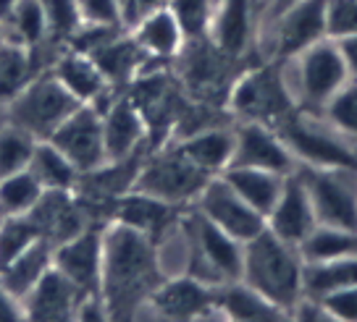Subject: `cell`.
Returning <instances> with one entry per match:
<instances>
[{"label":"cell","mask_w":357,"mask_h":322,"mask_svg":"<svg viewBox=\"0 0 357 322\" xmlns=\"http://www.w3.org/2000/svg\"><path fill=\"white\" fill-rule=\"evenodd\" d=\"M102 139H105V157L123 160L132 157L147 136V121L132 97H113V102L100 113Z\"/></svg>","instance_id":"ac0fdd59"},{"label":"cell","mask_w":357,"mask_h":322,"mask_svg":"<svg viewBox=\"0 0 357 322\" xmlns=\"http://www.w3.org/2000/svg\"><path fill=\"white\" fill-rule=\"evenodd\" d=\"M302 178L321 225L357 234V170L310 168Z\"/></svg>","instance_id":"8992f818"},{"label":"cell","mask_w":357,"mask_h":322,"mask_svg":"<svg viewBox=\"0 0 357 322\" xmlns=\"http://www.w3.org/2000/svg\"><path fill=\"white\" fill-rule=\"evenodd\" d=\"M0 42H3V26H0Z\"/></svg>","instance_id":"c3c4849f"},{"label":"cell","mask_w":357,"mask_h":322,"mask_svg":"<svg viewBox=\"0 0 357 322\" xmlns=\"http://www.w3.org/2000/svg\"><path fill=\"white\" fill-rule=\"evenodd\" d=\"M281 142L291 155L302 157L310 168H347L357 170L355 150L339 136V131L326 129L312 118H284Z\"/></svg>","instance_id":"ba28073f"},{"label":"cell","mask_w":357,"mask_h":322,"mask_svg":"<svg viewBox=\"0 0 357 322\" xmlns=\"http://www.w3.org/2000/svg\"><path fill=\"white\" fill-rule=\"evenodd\" d=\"M276 19V56L281 61L297 58L326 37V0H300Z\"/></svg>","instance_id":"2e32d148"},{"label":"cell","mask_w":357,"mask_h":322,"mask_svg":"<svg viewBox=\"0 0 357 322\" xmlns=\"http://www.w3.org/2000/svg\"><path fill=\"white\" fill-rule=\"evenodd\" d=\"M178 150L190 157L197 168L205 173H223L231 166L234 157V134L223 129H208V131H195L192 136L181 139Z\"/></svg>","instance_id":"484cf974"},{"label":"cell","mask_w":357,"mask_h":322,"mask_svg":"<svg viewBox=\"0 0 357 322\" xmlns=\"http://www.w3.org/2000/svg\"><path fill=\"white\" fill-rule=\"evenodd\" d=\"M357 283V255L328 259V262H302V296L324 299L326 293Z\"/></svg>","instance_id":"4316f807"},{"label":"cell","mask_w":357,"mask_h":322,"mask_svg":"<svg viewBox=\"0 0 357 322\" xmlns=\"http://www.w3.org/2000/svg\"><path fill=\"white\" fill-rule=\"evenodd\" d=\"M197 212L208 218L213 225L234 236L236 241L247 244L252 236H257L266 228V218L255 212L239 194H236L223 176H211L208 184L197 194Z\"/></svg>","instance_id":"8fae6325"},{"label":"cell","mask_w":357,"mask_h":322,"mask_svg":"<svg viewBox=\"0 0 357 322\" xmlns=\"http://www.w3.org/2000/svg\"><path fill=\"white\" fill-rule=\"evenodd\" d=\"M13 6H16V0H0V22H3V19L11 13Z\"/></svg>","instance_id":"bcb514c9"},{"label":"cell","mask_w":357,"mask_h":322,"mask_svg":"<svg viewBox=\"0 0 357 322\" xmlns=\"http://www.w3.org/2000/svg\"><path fill=\"white\" fill-rule=\"evenodd\" d=\"M297 252H300L302 262H328V259H339V257H352L357 255V234L318 223L297 244Z\"/></svg>","instance_id":"4dcf8cb0"},{"label":"cell","mask_w":357,"mask_h":322,"mask_svg":"<svg viewBox=\"0 0 357 322\" xmlns=\"http://www.w3.org/2000/svg\"><path fill=\"white\" fill-rule=\"evenodd\" d=\"M82 24H100V26H123V8L119 0H77Z\"/></svg>","instance_id":"ab89813d"},{"label":"cell","mask_w":357,"mask_h":322,"mask_svg":"<svg viewBox=\"0 0 357 322\" xmlns=\"http://www.w3.org/2000/svg\"><path fill=\"white\" fill-rule=\"evenodd\" d=\"M34 145L37 139H32L26 131L11 126L8 121L0 123V178L29 166Z\"/></svg>","instance_id":"836d02e7"},{"label":"cell","mask_w":357,"mask_h":322,"mask_svg":"<svg viewBox=\"0 0 357 322\" xmlns=\"http://www.w3.org/2000/svg\"><path fill=\"white\" fill-rule=\"evenodd\" d=\"M349 81L342 53L331 37L310 45L297 56V92L305 111L324 113L326 102Z\"/></svg>","instance_id":"52a82bcc"},{"label":"cell","mask_w":357,"mask_h":322,"mask_svg":"<svg viewBox=\"0 0 357 322\" xmlns=\"http://www.w3.org/2000/svg\"><path fill=\"white\" fill-rule=\"evenodd\" d=\"M29 170L32 176L40 181V186L45 191H74L79 181V170L71 163L68 157L58 150L53 142H37L32 152V160H29Z\"/></svg>","instance_id":"f1b7e54d"},{"label":"cell","mask_w":357,"mask_h":322,"mask_svg":"<svg viewBox=\"0 0 357 322\" xmlns=\"http://www.w3.org/2000/svg\"><path fill=\"white\" fill-rule=\"evenodd\" d=\"M47 142H53L79 173H87L108 163L105 139H102V115L92 105H79Z\"/></svg>","instance_id":"7c38bea8"},{"label":"cell","mask_w":357,"mask_h":322,"mask_svg":"<svg viewBox=\"0 0 357 322\" xmlns=\"http://www.w3.org/2000/svg\"><path fill=\"white\" fill-rule=\"evenodd\" d=\"M294 3H300V0H273V16H281Z\"/></svg>","instance_id":"f6af8a7d"},{"label":"cell","mask_w":357,"mask_h":322,"mask_svg":"<svg viewBox=\"0 0 357 322\" xmlns=\"http://www.w3.org/2000/svg\"><path fill=\"white\" fill-rule=\"evenodd\" d=\"M171 207L174 204L147 197L142 191H126V197L116 204V220L142 231L155 241L158 234H168V223H171V212H174Z\"/></svg>","instance_id":"603a6c76"},{"label":"cell","mask_w":357,"mask_h":322,"mask_svg":"<svg viewBox=\"0 0 357 322\" xmlns=\"http://www.w3.org/2000/svg\"><path fill=\"white\" fill-rule=\"evenodd\" d=\"M166 6L176 16L184 37H200L202 32H208L213 0H166Z\"/></svg>","instance_id":"74e56055"},{"label":"cell","mask_w":357,"mask_h":322,"mask_svg":"<svg viewBox=\"0 0 357 322\" xmlns=\"http://www.w3.org/2000/svg\"><path fill=\"white\" fill-rule=\"evenodd\" d=\"M47 267H53V244L40 236L37 241H32L24 249L22 255L13 257L11 262L0 270V280L16 299L22 301L24 293L43 278Z\"/></svg>","instance_id":"cb8c5ba5"},{"label":"cell","mask_w":357,"mask_h":322,"mask_svg":"<svg viewBox=\"0 0 357 322\" xmlns=\"http://www.w3.org/2000/svg\"><path fill=\"white\" fill-rule=\"evenodd\" d=\"M0 320H3V322L24 320L22 301L16 299L11 291L3 286V280H0Z\"/></svg>","instance_id":"b9f144b4"},{"label":"cell","mask_w":357,"mask_h":322,"mask_svg":"<svg viewBox=\"0 0 357 322\" xmlns=\"http://www.w3.org/2000/svg\"><path fill=\"white\" fill-rule=\"evenodd\" d=\"M211 173L197 168L181 150H163L139 166L132 191H142L168 204L197 200L202 186L208 184Z\"/></svg>","instance_id":"5b68a950"},{"label":"cell","mask_w":357,"mask_h":322,"mask_svg":"<svg viewBox=\"0 0 357 322\" xmlns=\"http://www.w3.org/2000/svg\"><path fill=\"white\" fill-rule=\"evenodd\" d=\"M223 181L231 186V189L242 197V200L252 207L255 212H260L266 218L271 207L276 204L284 186V178L281 173L273 170H263V168H242V166H229L221 173Z\"/></svg>","instance_id":"7402d4cb"},{"label":"cell","mask_w":357,"mask_h":322,"mask_svg":"<svg viewBox=\"0 0 357 322\" xmlns=\"http://www.w3.org/2000/svg\"><path fill=\"white\" fill-rule=\"evenodd\" d=\"M53 267L61 270L82 293H100L102 231L84 228L82 234L53 246Z\"/></svg>","instance_id":"4fadbf2b"},{"label":"cell","mask_w":357,"mask_h":322,"mask_svg":"<svg viewBox=\"0 0 357 322\" xmlns=\"http://www.w3.org/2000/svg\"><path fill=\"white\" fill-rule=\"evenodd\" d=\"M6 121V108H3V102H0V123Z\"/></svg>","instance_id":"7dc6e473"},{"label":"cell","mask_w":357,"mask_h":322,"mask_svg":"<svg viewBox=\"0 0 357 322\" xmlns=\"http://www.w3.org/2000/svg\"><path fill=\"white\" fill-rule=\"evenodd\" d=\"M84 296L87 293H82L61 270L47 267L43 278L22 296L24 320H74Z\"/></svg>","instance_id":"5bb4252c"},{"label":"cell","mask_w":357,"mask_h":322,"mask_svg":"<svg viewBox=\"0 0 357 322\" xmlns=\"http://www.w3.org/2000/svg\"><path fill=\"white\" fill-rule=\"evenodd\" d=\"M37 239H40V231L29 215L0 218V270Z\"/></svg>","instance_id":"e575fe53"},{"label":"cell","mask_w":357,"mask_h":322,"mask_svg":"<svg viewBox=\"0 0 357 322\" xmlns=\"http://www.w3.org/2000/svg\"><path fill=\"white\" fill-rule=\"evenodd\" d=\"M163 283L155 241L137 228L113 223L102 231L100 296L108 320H132L145 309L153 291Z\"/></svg>","instance_id":"6da1fadb"},{"label":"cell","mask_w":357,"mask_h":322,"mask_svg":"<svg viewBox=\"0 0 357 322\" xmlns=\"http://www.w3.org/2000/svg\"><path fill=\"white\" fill-rule=\"evenodd\" d=\"M215 296L218 291H213L208 283L192 275H178L174 280H163L153 291L145 309L163 320H226L215 304Z\"/></svg>","instance_id":"30bf717a"},{"label":"cell","mask_w":357,"mask_h":322,"mask_svg":"<svg viewBox=\"0 0 357 322\" xmlns=\"http://www.w3.org/2000/svg\"><path fill=\"white\" fill-rule=\"evenodd\" d=\"M231 108L250 123L271 126L289 118L294 97L289 92V84L281 79L276 68H257V71H250L234 87Z\"/></svg>","instance_id":"9c48e42d"},{"label":"cell","mask_w":357,"mask_h":322,"mask_svg":"<svg viewBox=\"0 0 357 322\" xmlns=\"http://www.w3.org/2000/svg\"><path fill=\"white\" fill-rule=\"evenodd\" d=\"M324 115L334 131L357 139V81L349 79L344 87L326 102Z\"/></svg>","instance_id":"d590c367"},{"label":"cell","mask_w":357,"mask_h":322,"mask_svg":"<svg viewBox=\"0 0 357 322\" xmlns=\"http://www.w3.org/2000/svg\"><path fill=\"white\" fill-rule=\"evenodd\" d=\"M40 3H43L45 24H47V37L58 45H68L74 32L82 26L77 0H40Z\"/></svg>","instance_id":"8d00e7d4"},{"label":"cell","mask_w":357,"mask_h":322,"mask_svg":"<svg viewBox=\"0 0 357 322\" xmlns=\"http://www.w3.org/2000/svg\"><path fill=\"white\" fill-rule=\"evenodd\" d=\"M89 58L95 61V66L100 68V74L105 77L108 87L119 89V87H123V84H129V81L137 77L139 66H142L150 56H147L139 45L134 42L132 34H129V37H126V34H116L113 40L102 42L98 50H92Z\"/></svg>","instance_id":"44dd1931"},{"label":"cell","mask_w":357,"mask_h":322,"mask_svg":"<svg viewBox=\"0 0 357 322\" xmlns=\"http://www.w3.org/2000/svg\"><path fill=\"white\" fill-rule=\"evenodd\" d=\"M318 301L331 314V320L357 322V283L355 286H347V289L331 291V293H326L324 299Z\"/></svg>","instance_id":"60d3db41"},{"label":"cell","mask_w":357,"mask_h":322,"mask_svg":"<svg viewBox=\"0 0 357 322\" xmlns=\"http://www.w3.org/2000/svg\"><path fill=\"white\" fill-rule=\"evenodd\" d=\"M357 34V0H326V37L342 40Z\"/></svg>","instance_id":"f35d334b"},{"label":"cell","mask_w":357,"mask_h":322,"mask_svg":"<svg viewBox=\"0 0 357 322\" xmlns=\"http://www.w3.org/2000/svg\"><path fill=\"white\" fill-rule=\"evenodd\" d=\"M263 299L284 312L302 299V257L268 228L242 246V278Z\"/></svg>","instance_id":"7a4b0ae2"},{"label":"cell","mask_w":357,"mask_h":322,"mask_svg":"<svg viewBox=\"0 0 357 322\" xmlns=\"http://www.w3.org/2000/svg\"><path fill=\"white\" fill-rule=\"evenodd\" d=\"M218 309L223 312L226 320H245V322H273L281 320L287 312L273 307L268 299H263L255 289H250L247 283H236L226 286L223 291H218L215 296Z\"/></svg>","instance_id":"83f0119b"},{"label":"cell","mask_w":357,"mask_h":322,"mask_svg":"<svg viewBox=\"0 0 357 322\" xmlns=\"http://www.w3.org/2000/svg\"><path fill=\"white\" fill-rule=\"evenodd\" d=\"M45 189L40 181L32 176L29 168L8 173L0 178V218H13V215H26L40 202Z\"/></svg>","instance_id":"d6a6232c"},{"label":"cell","mask_w":357,"mask_h":322,"mask_svg":"<svg viewBox=\"0 0 357 322\" xmlns=\"http://www.w3.org/2000/svg\"><path fill=\"white\" fill-rule=\"evenodd\" d=\"M339 53H342V61L347 66V74L352 81H357V34L352 37H342V40H334Z\"/></svg>","instance_id":"7bdbcfd3"},{"label":"cell","mask_w":357,"mask_h":322,"mask_svg":"<svg viewBox=\"0 0 357 322\" xmlns=\"http://www.w3.org/2000/svg\"><path fill=\"white\" fill-rule=\"evenodd\" d=\"M211 37L226 56H239L250 37V0H221L211 13Z\"/></svg>","instance_id":"d4e9b609"},{"label":"cell","mask_w":357,"mask_h":322,"mask_svg":"<svg viewBox=\"0 0 357 322\" xmlns=\"http://www.w3.org/2000/svg\"><path fill=\"white\" fill-rule=\"evenodd\" d=\"M231 166L263 168L281 176H289L291 152L281 142V136L271 131L263 123H247L234 134V157Z\"/></svg>","instance_id":"e0dca14e"},{"label":"cell","mask_w":357,"mask_h":322,"mask_svg":"<svg viewBox=\"0 0 357 322\" xmlns=\"http://www.w3.org/2000/svg\"><path fill=\"white\" fill-rule=\"evenodd\" d=\"M318 225L315 210H312L310 194L305 189L300 176H287L276 204L266 215V228L281 241L297 246Z\"/></svg>","instance_id":"9a60e30c"},{"label":"cell","mask_w":357,"mask_h":322,"mask_svg":"<svg viewBox=\"0 0 357 322\" xmlns=\"http://www.w3.org/2000/svg\"><path fill=\"white\" fill-rule=\"evenodd\" d=\"M0 26H3V40L6 42H16L26 50H34L37 45L50 40L40 0H16V6L0 22Z\"/></svg>","instance_id":"f546056e"},{"label":"cell","mask_w":357,"mask_h":322,"mask_svg":"<svg viewBox=\"0 0 357 322\" xmlns=\"http://www.w3.org/2000/svg\"><path fill=\"white\" fill-rule=\"evenodd\" d=\"M37 74H43L34 63V56L16 42H0V102L13 100Z\"/></svg>","instance_id":"1f68e13d"},{"label":"cell","mask_w":357,"mask_h":322,"mask_svg":"<svg viewBox=\"0 0 357 322\" xmlns=\"http://www.w3.org/2000/svg\"><path fill=\"white\" fill-rule=\"evenodd\" d=\"M134 42L150 58H174L184 45V32L168 6H158L134 22Z\"/></svg>","instance_id":"ffe728a7"},{"label":"cell","mask_w":357,"mask_h":322,"mask_svg":"<svg viewBox=\"0 0 357 322\" xmlns=\"http://www.w3.org/2000/svg\"><path fill=\"white\" fill-rule=\"evenodd\" d=\"M187 239H190V262L187 275L202 283H234L242 278V241L213 225L208 218L195 212L187 220Z\"/></svg>","instance_id":"277c9868"},{"label":"cell","mask_w":357,"mask_h":322,"mask_svg":"<svg viewBox=\"0 0 357 322\" xmlns=\"http://www.w3.org/2000/svg\"><path fill=\"white\" fill-rule=\"evenodd\" d=\"M50 74L68 89L71 97H77L82 105H92L98 102L102 95H108L111 87L105 77L100 74V68L95 66V61L79 50L66 47L61 56L56 58V63L50 68Z\"/></svg>","instance_id":"d6986e66"},{"label":"cell","mask_w":357,"mask_h":322,"mask_svg":"<svg viewBox=\"0 0 357 322\" xmlns=\"http://www.w3.org/2000/svg\"><path fill=\"white\" fill-rule=\"evenodd\" d=\"M82 102L71 97L68 89L50 71H43L3 108H6V121L11 126L26 131L37 142H43L53 136V131Z\"/></svg>","instance_id":"3957f363"},{"label":"cell","mask_w":357,"mask_h":322,"mask_svg":"<svg viewBox=\"0 0 357 322\" xmlns=\"http://www.w3.org/2000/svg\"><path fill=\"white\" fill-rule=\"evenodd\" d=\"M123 8V19H126V24H134V19H137V0H119Z\"/></svg>","instance_id":"ee69618b"}]
</instances>
